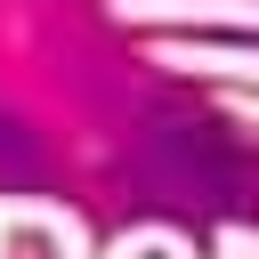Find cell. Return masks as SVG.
Here are the masks:
<instances>
[{
	"mask_svg": "<svg viewBox=\"0 0 259 259\" xmlns=\"http://www.w3.org/2000/svg\"><path fill=\"white\" fill-rule=\"evenodd\" d=\"M0 170L8 178H40V146H32V130L0 105Z\"/></svg>",
	"mask_w": 259,
	"mask_h": 259,
	"instance_id": "7a4b0ae2",
	"label": "cell"
},
{
	"mask_svg": "<svg viewBox=\"0 0 259 259\" xmlns=\"http://www.w3.org/2000/svg\"><path fill=\"white\" fill-rule=\"evenodd\" d=\"M130 154H138V178L178 210H243L259 186L243 138L194 97H154L130 130Z\"/></svg>",
	"mask_w": 259,
	"mask_h": 259,
	"instance_id": "6da1fadb",
	"label": "cell"
}]
</instances>
